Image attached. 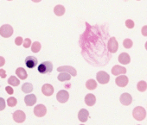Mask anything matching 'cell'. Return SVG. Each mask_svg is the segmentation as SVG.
<instances>
[{"mask_svg": "<svg viewBox=\"0 0 147 125\" xmlns=\"http://www.w3.org/2000/svg\"><path fill=\"white\" fill-rule=\"evenodd\" d=\"M132 116L137 121H142L146 116V111L143 107L138 106V107L134 108V110L132 111Z\"/></svg>", "mask_w": 147, "mask_h": 125, "instance_id": "1", "label": "cell"}, {"mask_svg": "<svg viewBox=\"0 0 147 125\" xmlns=\"http://www.w3.org/2000/svg\"><path fill=\"white\" fill-rule=\"evenodd\" d=\"M38 72L42 74L51 73L53 70V64L50 61H44L38 66Z\"/></svg>", "mask_w": 147, "mask_h": 125, "instance_id": "2", "label": "cell"}, {"mask_svg": "<svg viewBox=\"0 0 147 125\" xmlns=\"http://www.w3.org/2000/svg\"><path fill=\"white\" fill-rule=\"evenodd\" d=\"M13 34V29L9 24H5L0 28V35L4 38H9Z\"/></svg>", "mask_w": 147, "mask_h": 125, "instance_id": "3", "label": "cell"}, {"mask_svg": "<svg viewBox=\"0 0 147 125\" xmlns=\"http://www.w3.org/2000/svg\"><path fill=\"white\" fill-rule=\"evenodd\" d=\"M96 79L98 80V82L100 84H102V85H105V84H107L110 80V76L108 75L107 73L104 72V71H100L96 75Z\"/></svg>", "mask_w": 147, "mask_h": 125, "instance_id": "4", "label": "cell"}, {"mask_svg": "<svg viewBox=\"0 0 147 125\" xmlns=\"http://www.w3.org/2000/svg\"><path fill=\"white\" fill-rule=\"evenodd\" d=\"M107 48H108V51L112 53H114L118 51V48H119V43L116 40L115 37H112L109 39L108 41V44H107Z\"/></svg>", "mask_w": 147, "mask_h": 125, "instance_id": "5", "label": "cell"}, {"mask_svg": "<svg viewBox=\"0 0 147 125\" xmlns=\"http://www.w3.org/2000/svg\"><path fill=\"white\" fill-rule=\"evenodd\" d=\"M26 115L23 110H16L13 113V119L18 123H22L25 121Z\"/></svg>", "mask_w": 147, "mask_h": 125, "instance_id": "6", "label": "cell"}, {"mask_svg": "<svg viewBox=\"0 0 147 125\" xmlns=\"http://www.w3.org/2000/svg\"><path fill=\"white\" fill-rule=\"evenodd\" d=\"M46 113H47V109L43 104H38L34 108V114L38 117L44 116Z\"/></svg>", "mask_w": 147, "mask_h": 125, "instance_id": "7", "label": "cell"}, {"mask_svg": "<svg viewBox=\"0 0 147 125\" xmlns=\"http://www.w3.org/2000/svg\"><path fill=\"white\" fill-rule=\"evenodd\" d=\"M56 98H57V100L59 101V103L64 104V103H66V102L68 100V98H69V94H68V92H67V91L61 90V91H60V92L57 93Z\"/></svg>", "mask_w": 147, "mask_h": 125, "instance_id": "8", "label": "cell"}, {"mask_svg": "<svg viewBox=\"0 0 147 125\" xmlns=\"http://www.w3.org/2000/svg\"><path fill=\"white\" fill-rule=\"evenodd\" d=\"M38 63L37 61V59L34 56H28L26 59H25V65L28 68H34L36 67Z\"/></svg>", "mask_w": 147, "mask_h": 125, "instance_id": "9", "label": "cell"}, {"mask_svg": "<svg viewBox=\"0 0 147 125\" xmlns=\"http://www.w3.org/2000/svg\"><path fill=\"white\" fill-rule=\"evenodd\" d=\"M57 71L59 72V73H61V72H66V73H67V74H69L70 75H72V76H76V74H77V73H76V70L74 68H72V67H69V66H63V67H59L58 68H57Z\"/></svg>", "mask_w": 147, "mask_h": 125, "instance_id": "10", "label": "cell"}, {"mask_svg": "<svg viewBox=\"0 0 147 125\" xmlns=\"http://www.w3.org/2000/svg\"><path fill=\"white\" fill-rule=\"evenodd\" d=\"M116 85L119 87H125L128 84V78L125 75H120L115 80Z\"/></svg>", "mask_w": 147, "mask_h": 125, "instance_id": "11", "label": "cell"}, {"mask_svg": "<svg viewBox=\"0 0 147 125\" xmlns=\"http://www.w3.org/2000/svg\"><path fill=\"white\" fill-rule=\"evenodd\" d=\"M119 100H120V103H121L123 105L127 106V105H130V104H131V102H132V98H131V96L129 93H123V94L120 96Z\"/></svg>", "mask_w": 147, "mask_h": 125, "instance_id": "12", "label": "cell"}, {"mask_svg": "<svg viewBox=\"0 0 147 125\" xmlns=\"http://www.w3.org/2000/svg\"><path fill=\"white\" fill-rule=\"evenodd\" d=\"M119 62L123 65H127L131 62V58L127 53H121L119 56Z\"/></svg>", "mask_w": 147, "mask_h": 125, "instance_id": "13", "label": "cell"}, {"mask_svg": "<svg viewBox=\"0 0 147 125\" xmlns=\"http://www.w3.org/2000/svg\"><path fill=\"white\" fill-rule=\"evenodd\" d=\"M42 92L45 96L49 97L54 93V87L49 84H45L42 87Z\"/></svg>", "mask_w": 147, "mask_h": 125, "instance_id": "14", "label": "cell"}, {"mask_svg": "<svg viewBox=\"0 0 147 125\" xmlns=\"http://www.w3.org/2000/svg\"><path fill=\"white\" fill-rule=\"evenodd\" d=\"M89 116V112L88 110L86 109H82L80 111H79V114H78V118L79 120L82 122H86L88 121V118Z\"/></svg>", "mask_w": 147, "mask_h": 125, "instance_id": "15", "label": "cell"}, {"mask_svg": "<svg viewBox=\"0 0 147 125\" xmlns=\"http://www.w3.org/2000/svg\"><path fill=\"white\" fill-rule=\"evenodd\" d=\"M24 102L27 106H32L36 103V97L34 94H29L25 96L24 98Z\"/></svg>", "mask_w": 147, "mask_h": 125, "instance_id": "16", "label": "cell"}, {"mask_svg": "<svg viewBox=\"0 0 147 125\" xmlns=\"http://www.w3.org/2000/svg\"><path fill=\"white\" fill-rule=\"evenodd\" d=\"M126 73V69L124 67L116 65L112 68V74L113 75H120V74H125Z\"/></svg>", "mask_w": 147, "mask_h": 125, "instance_id": "17", "label": "cell"}, {"mask_svg": "<svg viewBox=\"0 0 147 125\" xmlns=\"http://www.w3.org/2000/svg\"><path fill=\"white\" fill-rule=\"evenodd\" d=\"M95 102H96V98L94 94H88L85 97V103L87 105L93 106V105H94Z\"/></svg>", "mask_w": 147, "mask_h": 125, "instance_id": "18", "label": "cell"}, {"mask_svg": "<svg viewBox=\"0 0 147 125\" xmlns=\"http://www.w3.org/2000/svg\"><path fill=\"white\" fill-rule=\"evenodd\" d=\"M16 74H17L18 77L19 79H21V80H26L27 77H28L25 69L23 68H17V70H16Z\"/></svg>", "mask_w": 147, "mask_h": 125, "instance_id": "19", "label": "cell"}, {"mask_svg": "<svg viewBox=\"0 0 147 125\" xmlns=\"http://www.w3.org/2000/svg\"><path fill=\"white\" fill-rule=\"evenodd\" d=\"M54 13L58 16V17H61V16H63L64 13H65V8L64 6L61 5H56L55 8H54Z\"/></svg>", "mask_w": 147, "mask_h": 125, "instance_id": "20", "label": "cell"}, {"mask_svg": "<svg viewBox=\"0 0 147 125\" xmlns=\"http://www.w3.org/2000/svg\"><path fill=\"white\" fill-rule=\"evenodd\" d=\"M71 79V75L66 72H61L58 75V80L63 82V81H68Z\"/></svg>", "mask_w": 147, "mask_h": 125, "instance_id": "21", "label": "cell"}, {"mask_svg": "<svg viewBox=\"0 0 147 125\" xmlns=\"http://www.w3.org/2000/svg\"><path fill=\"white\" fill-rule=\"evenodd\" d=\"M22 91L24 93H30L33 91V86L30 83H25L22 86Z\"/></svg>", "mask_w": 147, "mask_h": 125, "instance_id": "22", "label": "cell"}, {"mask_svg": "<svg viewBox=\"0 0 147 125\" xmlns=\"http://www.w3.org/2000/svg\"><path fill=\"white\" fill-rule=\"evenodd\" d=\"M86 87L88 90H94L97 87V82L94 80H89L86 83Z\"/></svg>", "mask_w": 147, "mask_h": 125, "instance_id": "23", "label": "cell"}, {"mask_svg": "<svg viewBox=\"0 0 147 125\" xmlns=\"http://www.w3.org/2000/svg\"><path fill=\"white\" fill-rule=\"evenodd\" d=\"M137 88H138V90L139 92H145L146 89H147V83H146L145 81H144V80L139 81V82L138 83V85H137Z\"/></svg>", "mask_w": 147, "mask_h": 125, "instance_id": "24", "label": "cell"}, {"mask_svg": "<svg viewBox=\"0 0 147 125\" xmlns=\"http://www.w3.org/2000/svg\"><path fill=\"white\" fill-rule=\"evenodd\" d=\"M7 82H8L11 86H19V84H20L19 80H18L17 77H15V76L10 77Z\"/></svg>", "mask_w": 147, "mask_h": 125, "instance_id": "25", "label": "cell"}, {"mask_svg": "<svg viewBox=\"0 0 147 125\" xmlns=\"http://www.w3.org/2000/svg\"><path fill=\"white\" fill-rule=\"evenodd\" d=\"M42 48L41 43L38 41H35L32 45H31V50L33 53H38Z\"/></svg>", "mask_w": 147, "mask_h": 125, "instance_id": "26", "label": "cell"}, {"mask_svg": "<svg viewBox=\"0 0 147 125\" xmlns=\"http://www.w3.org/2000/svg\"><path fill=\"white\" fill-rule=\"evenodd\" d=\"M7 104H8V105H9L10 107H14V106L17 105L18 101H17V99H16L14 97H11V98H9L8 100H7Z\"/></svg>", "mask_w": 147, "mask_h": 125, "instance_id": "27", "label": "cell"}, {"mask_svg": "<svg viewBox=\"0 0 147 125\" xmlns=\"http://www.w3.org/2000/svg\"><path fill=\"white\" fill-rule=\"evenodd\" d=\"M133 45V42L131 39H125L124 41H123V46L125 47V48H131Z\"/></svg>", "mask_w": 147, "mask_h": 125, "instance_id": "28", "label": "cell"}, {"mask_svg": "<svg viewBox=\"0 0 147 125\" xmlns=\"http://www.w3.org/2000/svg\"><path fill=\"white\" fill-rule=\"evenodd\" d=\"M23 44H24V47L25 48H28L31 46V40L30 38H26L24 41H23Z\"/></svg>", "mask_w": 147, "mask_h": 125, "instance_id": "29", "label": "cell"}, {"mask_svg": "<svg viewBox=\"0 0 147 125\" xmlns=\"http://www.w3.org/2000/svg\"><path fill=\"white\" fill-rule=\"evenodd\" d=\"M125 25L128 29H132L134 27V22L131 19H128L125 21Z\"/></svg>", "mask_w": 147, "mask_h": 125, "instance_id": "30", "label": "cell"}, {"mask_svg": "<svg viewBox=\"0 0 147 125\" xmlns=\"http://www.w3.org/2000/svg\"><path fill=\"white\" fill-rule=\"evenodd\" d=\"M5 108V100L3 98H0V111L4 110Z\"/></svg>", "mask_w": 147, "mask_h": 125, "instance_id": "31", "label": "cell"}, {"mask_svg": "<svg viewBox=\"0 0 147 125\" xmlns=\"http://www.w3.org/2000/svg\"><path fill=\"white\" fill-rule=\"evenodd\" d=\"M23 41H24V40H23V38H22L21 36H18V37L15 39V44H16V45H18V46L22 45Z\"/></svg>", "mask_w": 147, "mask_h": 125, "instance_id": "32", "label": "cell"}, {"mask_svg": "<svg viewBox=\"0 0 147 125\" xmlns=\"http://www.w3.org/2000/svg\"><path fill=\"white\" fill-rule=\"evenodd\" d=\"M5 91H6V92H7L8 94H10V95H12V94L14 93V90H13L12 87H11V86H6V87H5Z\"/></svg>", "mask_w": 147, "mask_h": 125, "instance_id": "33", "label": "cell"}, {"mask_svg": "<svg viewBox=\"0 0 147 125\" xmlns=\"http://www.w3.org/2000/svg\"><path fill=\"white\" fill-rule=\"evenodd\" d=\"M141 33L144 36H147V26H144L141 29Z\"/></svg>", "mask_w": 147, "mask_h": 125, "instance_id": "34", "label": "cell"}, {"mask_svg": "<svg viewBox=\"0 0 147 125\" xmlns=\"http://www.w3.org/2000/svg\"><path fill=\"white\" fill-rule=\"evenodd\" d=\"M0 77L3 79H5L6 77V73L4 69H0Z\"/></svg>", "mask_w": 147, "mask_h": 125, "instance_id": "35", "label": "cell"}, {"mask_svg": "<svg viewBox=\"0 0 147 125\" xmlns=\"http://www.w3.org/2000/svg\"><path fill=\"white\" fill-rule=\"evenodd\" d=\"M5 58L2 57V56H0V68L3 67V66L5 65Z\"/></svg>", "mask_w": 147, "mask_h": 125, "instance_id": "36", "label": "cell"}, {"mask_svg": "<svg viewBox=\"0 0 147 125\" xmlns=\"http://www.w3.org/2000/svg\"><path fill=\"white\" fill-rule=\"evenodd\" d=\"M33 2H35V3H39V2H41L42 0H32Z\"/></svg>", "mask_w": 147, "mask_h": 125, "instance_id": "37", "label": "cell"}, {"mask_svg": "<svg viewBox=\"0 0 147 125\" xmlns=\"http://www.w3.org/2000/svg\"><path fill=\"white\" fill-rule=\"evenodd\" d=\"M144 47H145V48H146V50H147V41H146V43H145Z\"/></svg>", "mask_w": 147, "mask_h": 125, "instance_id": "38", "label": "cell"}, {"mask_svg": "<svg viewBox=\"0 0 147 125\" xmlns=\"http://www.w3.org/2000/svg\"><path fill=\"white\" fill-rule=\"evenodd\" d=\"M8 1H11V0H8Z\"/></svg>", "mask_w": 147, "mask_h": 125, "instance_id": "39", "label": "cell"}]
</instances>
